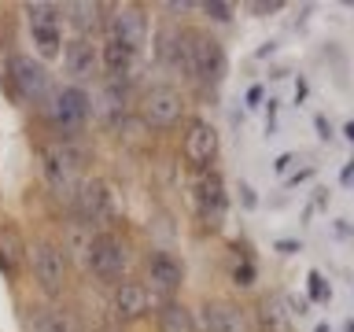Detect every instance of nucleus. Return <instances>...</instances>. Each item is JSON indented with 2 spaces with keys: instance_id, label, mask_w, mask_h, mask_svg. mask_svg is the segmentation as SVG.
I'll return each instance as SVG.
<instances>
[{
  "instance_id": "nucleus-24",
  "label": "nucleus",
  "mask_w": 354,
  "mask_h": 332,
  "mask_svg": "<svg viewBox=\"0 0 354 332\" xmlns=\"http://www.w3.org/2000/svg\"><path fill=\"white\" fill-rule=\"evenodd\" d=\"M199 8H203L214 22H229V11H232L229 4H218V0H207V4H199Z\"/></svg>"
},
{
  "instance_id": "nucleus-29",
  "label": "nucleus",
  "mask_w": 354,
  "mask_h": 332,
  "mask_svg": "<svg viewBox=\"0 0 354 332\" xmlns=\"http://www.w3.org/2000/svg\"><path fill=\"white\" fill-rule=\"evenodd\" d=\"M343 133H347V137L354 140V122H351V126H347V129H343Z\"/></svg>"
},
{
  "instance_id": "nucleus-15",
  "label": "nucleus",
  "mask_w": 354,
  "mask_h": 332,
  "mask_svg": "<svg viewBox=\"0 0 354 332\" xmlns=\"http://www.w3.org/2000/svg\"><path fill=\"white\" fill-rule=\"evenodd\" d=\"M151 310V292L144 288L140 281H118L115 292H111V314H115L118 321H140L144 314Z\"/></svg>"
},
{
  "instance_id": "nucleus-17",
  "label": "nucleus",
  "mask_w": 354,
  "mask_h": 332,
  "mask_svg": "<svg viewBox=\"0 0 354 332\" xmlns=\"http://www.w3.org/2000/svg\"><path fill=\"white\" fill-rule=\"evenodd\" d=\"M199 321H203V332H248L240 306H229V303H207Z\"/></svg>"
},
{
  "instance_id": "nucleus-22",
  "label": "nucleus",
  "mask_w": 354,
  "mask_h": 332,
  "mask_svg": "<svg viewBox=\"0 0 354 332\" xmlns=\"http://www.w3.org/2000/svg\"><path fill=\"white\" fill-rule=\"evenodd\" d=\"M259 317H262V329H266V332H292V325H288V310H284V303H281V295L262 299Z\"/></svg>"
},
{
  "instance_id": "nucleus-28",
  "label": "nucleus",
  "mask_w": 354,
  "mask_h": 332,
  "mask_svg": "<svg viewBox=\"0 0 354 332\" xmlns=\"http://www.w3.org/2000/svg\"><path fill=\"white\" fill-rule=\"evenodd\" d=\"M281 4H251V11H277Z\"/></svg>"
},
{
  "instance_id": "nucleus-27",
  "label": "nucleus",
  "mask_w": 354,
  "mask_h": 332,
  "mask_svg": "<svg viewBox=\"0 0 354 332\" xmlns=\"http://www.w3.org/2000/svg\"><path fill=\"white\" fill-rule=\"evenodd\" d=\"M317 133H321V140H328V137H332V126H328L325 118H317Z\"/></svg>"
},
{
  "instance_id": "nucleus-11",
  "label": "nucleus",
  "mask_w": 354,
  "mask_h": 332,
  "mask_svg": "<svg viewBox=\"0 0 354 332\" xmlns=\"http://www.w3.org/2000/svg\"><path fill=\"white\" fill-rule=\"evenodd\" d=\"M144 281H148V292H159V295H177L185 284V266L177 255L170 251H151L144 259Z\"/></svg>"
},
{
  "instance_id": "nucleus-16",
  "label": "nucleus",
  "mask_w": 354,
  "mask_h": 332,
  "mask_svg": "<svg viewBox=\"0 0 354 332\" xmlns=\"http://www.w3.org/2000/svg\"><path fill=\"white\" fill-rule=\"evenodd\" d=\"M155 55L166 71L174 74H192V52H188V33L174 30V26H162L155 33Z\"/></svg>"
},
{
  "instance_id": "nucleus-9",
  "label": "nucleus",
  "mask_w": 354,
  "mask_h": 332,
  "mask_svg": "<svg viewBox=\"0 0 354 332\" xmlns=\"http://www.w3.org/2000/svg\"><path fill=\"white\" fill-rule=\"evenodd\" d=\"M104 30H107L111 41H122V44H129V48L140 52V44L148 41V15H144V8H137V4L107 8Z\"/></svg>"
},
{
  "instance_id": "nucleus-23",
  "label": "nucleus",
  "mask_w": 354,
  "mask_h": 332,
  "mask_svg": "<svg viewBox=\"0 0 354 332\" xmlns=\"http://www.w3.org/2000/svg\"><path fill=\"white\" fill-rule=\"evenodd\" d=\"M30 332H74V325H71V317H66L63 310H37Z\"/></svg>"
},
{
  "instance_id": "nucleus-3",
  "label": "nucleus",
  "mask_w": 354,
  "mask_h": 332,
  "mask_svg": "<svg viewBox=\"0 0 354 332\" xmlns=\"http://www.w3.org/2000/svg\"><path fill=\"white\" fill-rule=\"evenodd\" d=\"M88 115H93V100H88V93L82 85H59L44 100V118H48V126L55 133L82 129Z\"/></svg>"
},
{
  "instance_id": "nucleus-7",
  "label": "nucleus",
  "mask_w": 354,
  "mask_h": 332,
  "mask_svg": "<svg viewBox=\"0 0 354 332\" xmlns=\"http://www.w3.org/2000/svg\"><path fill=\"white\" fill-rule=\"evenodd\" d=\"M140 115L155 129H174L185 118V96L174 85H151L140 96Z\"/></svg>"
},
{
  "instance_id": "nucleus-12",
  "label": "nucleus",
  "mask_w": 354,
  "mask_h": 332,
  "mask_svg": "<svg viewBox=\"0 0 354 332\" xmlns=\"http://www.w3.org/2000/svg\"><path fill=\"white\" fill-rule=\"evenodd\" d=\"M192 199H196V214L207 221V225H221L225 218V207H229V196H225V181L221 174L214 170H203L192 185Z\"/></svg>"
},
{
  "instance_id": "nucleus-1",
  "label": "nucleus",
  "mask_w": 354,
  "mask_h": 332,
  "mask_svg": "<svg viewBox=\"0 0 354 332\" xmlns=\"http://www.w3.org/2000/svg\"><path fill=\"white\" fill-rule=\"evenodd\" d=\"M82 163H85V151L77 148V144H71V140L44 144L41 148V177H44V185H48L55 196H63L66 203L74 199L77 185L85 181Z\"/></svg>"
},
{
  "instance_id": "nucleus-6",
  "label": "nucleus",
  "mask_w": 354,
  "mask_h": 332,
  "mask_svg": "<svg viewBox=\"0 0 354 332\" xmlns=\"http://www.w3.org/2000/svg\"><path fill=\"white\" fill-rule=\"evenodd\" d=\"M30 266H33V277H37L44 295L55 299V295L66 292V277H71V270H66V251H63L59 240H33Z\"/></svg>"
},
{
  "instance_id": "nucleus-25",
  "label": "nucleus",
  "mask_w": 354,
  "mask_h": 332,
  "mask_svg": "<svg viewBox=\"0 0 354 332\" xmlns=\"http://www.w3.org/2000/svg\"><path fill=\"white\" fill-rule=\"evenodd\" d=\"M310 295H314V299H328V284L321 281V273H310Z\"/></svg>"
},
{
  "instance_id": "nucleus-19",
  "label": "nucleus",
  "mask_w": 354,
  "mask_h": 332,
  "mask_svg": "<svg viewBox=\"0 0 354 332\" xmlns=\"http://www.w3.org/2000/svg\"><path fill=\"white\" fill-rule=\"evenodd\" d=\"M107 4H63V15L74 22V30H77V37H93V33L104 30V22H107Z\"/></svg>"
},
{
  "instance_id": "nucleus-20",
  "label": "nucleus",
  "mask_w": 354,
  "mask_h": 332,
  "mask_svg": "<svg viewBox=\"0 0 354 332\" xmlns=\"http://www.w3.org/2000/svg\"><path fill=\"white\" fill-rule=\"evenodd\" d=\"M159 332H196V321H192V310L177 299H166L159 306Z\"/></svg>"
},
{
  "instance_id": "nucleus-4",
  "label": "nucleus",
  "mask_w": 354,
  "mask_h": 332,
  "mask_svg": "<svg viewBox=\"0 0 354 332\" xmlns=\"http://www.w3.org/2000/svg\"><path fill=\"white\" fill-rule=\"evenodd\" d=\"M85 270L104 284H118L126 281V270H129V248L126 240L115 237V232L100 229L93 237V248H88V259H85Z\"/></svg>"
},
{
  "instance_id": "nucleus-26",
  "label": "nucleus",
  "mask_w": 354,
  "mask_h": 332,
  "mask_svg": "<svg viewBox=\"0 0 354 332\" xmlns=\"http://www.w3.org/2000/svg\"><path fill=\"white\" fill-rule=\"evenodd\" d=\"M251 277H254L251 266H240V270H236V284H251Z\"/></svg>"
},
{
  "instance_id": "nucleus-2",
  "label": "nucleus",
  "mask_w": 354,
  "mask_h": 332,
  "mask_svg": "<svg viewBox=\"0 0 354 332\" xmlns=\"http://www.w3.org/2000/svg\"><path fill=\"white\" fill-rule=\"evenodd\" d=\"M4 74H8V93L19 104H44L52 96V77L44 71V63L26 52H11L4 63Z\"/></svg>"
},
{
  "instance_id": "nucleus-5",
  "label": "nucleus",
  "mask_w": 354,
  "mask_h": 332,
  "mask_svg": "<svg viewBox=\"0 0 354 332\" xmlns=\"http://www.w3.org/2000/svg\"><path fill=\"white\" fill-rule=\"evenodd\" d=\"M22 15H26V26H30V37L37 44V52L44 59L59 55V48H66L63 41V4H44V0H33V4H22Z\"/></svg>"
},
{
  "instance_id": "nucleus-21",
  "label": "nucleus",
  "mask_w": 354,
  "mask_h": 332,
  "mask_svg": "<svg viewBox=\"0 0 354 332\" xmlns=\"http://www.w3.org/2000/svg\"><path fill=\"white\" fill-rule=\"evenodd\" d=\"M30 248L22 243L11 229H0V270H4L8 277H15L19 273V262H22V255H26Z\"/></svg>"
},
{
  "instance_id": "nucleus-18",
  "label": "nucleus",
  "mask_w": 354,
  "mask_h": 332,
  "mask_svg": "<svg viewBox=\"0 0 354 332\" xmlns=\"http://www.w3.org/2000/svg\"><path fill=\"white\" fill-rule=\"evenodd\" d=\"M100 63H104V71L115 77H126L133 66H137V48H129V44H122V41H104L100 44Z\"/></svg>"
},
{
  "instance_id": "nucleus-8",
  "label": "nucleus",
  "mask_w": 354,
  "mask_h": 332,
  "mask_svg": "<svg viewBox=\"0 0 354 332\" xmlns=\"http://www.w3.org/2000/svg\"><path fill=\"white\" fill-rule=\"evenodd\" d=\"M188 52H192V77H199L203 85H218L225 77V48L218 37L210 33H188Z\"/></svg>"
},
{
  "instance_id": "nucleus-10",
  "label": "nucleus",
  "mask_w": 354,
  "mask_h": 332,
  "mask_svg": "<svg viewBox=\"0 0 354 332\" xmlns=\"http://www.w3.org/2000/svg\"><path fill=\"white\" fill-rule=\"evenodd\" d=\"M71 210H74V218L77 221H85V225H107V218H111V192H107V185L104 181H96V177H88V181L77 185V192L71 199Z\"/></svg>"
},
{
  "instance_id": "nucleus-14",
  "label": "nucleus",
  "mask_w": 354,
  "mask_h": 332,
  "mask_svg": "<svg viewBox=\"0 0 354 332\" xmlns=\"http://www.w3.org/2000/svg\"><path fill=\"white\" fill-rule=\"evenodd\" d=\"M63 66L66 74H71V82H93V77L100 74V44L93 37H71L63 48Z\"/></svg>"
},
{
  "instance_id": "nucleus-13",
  "label": "nucleus",
  "mask_w": 354,
  "mask_h": 332,
  "mask_svg": "<svg viewBox=\"0 0 354 332\" xmlns=\"http://www.w3.org/2000/svg\"><path fill=\"white\" fill-rule=\"evenodd\" d=\"M181 151H185V163H188V166H196V170H207V166L218 159V129L210 126V122H203V118L188 122Z\"/></svg>"
}]
</instances>
